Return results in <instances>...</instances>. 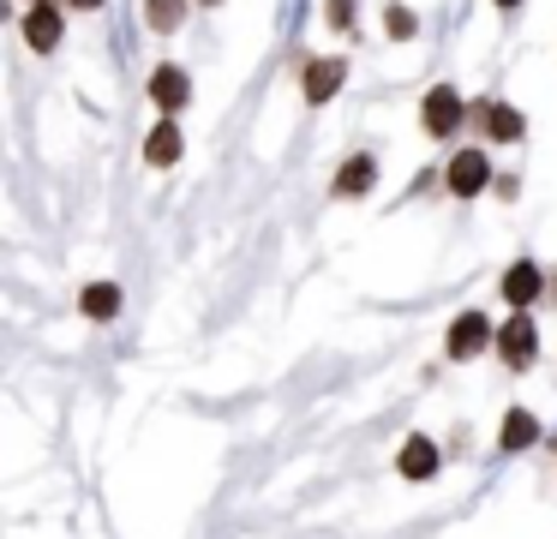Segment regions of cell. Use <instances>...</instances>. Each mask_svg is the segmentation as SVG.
Here are the masks:
<instances>
[{
	"mask_svg": "<svg viewBox=\"0 0 557 539\" xmlns=\"http://www.w3.org/2000/svg\"><path fill=\"white\" fill-rule=\"evenodd\" d=\"M205 7H216V0H205Z\"/></svg>",
	"mask_w": 557,
	"mask_h": 539,
	"instance_id": "ffe728a7",
	"label": "cell"
},
{
	"mask_svg": "<svg viewBox=\"0 0 557 539\" xmlns=\"http://www.w3.org/2000/svg\"><path fill=\"white\" fill-rule=\"evenodd\" d=\"M401 474H408V479H432L437 474V443L432 438H408V443H401Z\"/></svg>",
	"mask_w": 557,
	"mask_h": 539,
	"instance_id": "ba28073f",
	"label": "cell"
},
{
	"mask_svg": "<svg viewBox=\"0 0 557 539\" xmlns=\"http://www.w3.org/2000/svg\"><path fill=\"white\" fill-rule=\"evenodd\" d=\"M497 7H521V0H497Z\"/></svg>",
	"mask_w": 557,
	"mask_h": 539,
	"instance_id": "ac0fdd59",
	"label": "cell"
},
{
	"mask_svg": "<svg viewBox=\"0 0 557 539\" xmlns=\"http://www.w3.org/2000/svg\"><path fill=\"white\" fill-rule=\"evenodd\" d=\"M150 96H157L162 108H181L186 96H193V78H186L181 66H157V78H150Z\"/></svg>",
	"mask_w": 557,
	"mask_h": 539,
	"instance_id": "9c48e42d",
	"label": "cell"
},
{
	"mask_svg": "<svg viewBox=\"0 0 557 539\" xmlns=\"http://www.w3.org/2000/svg\"><path fill=\"white\" fill-rule=\"evenodd\" d=\"M533 354H540V330H533L528 311H516V318L504 323V359H509L516 371H528V366H533Z\"/></svg>",
	"mask_w": 557,
	"mask_h": 539,
	"instance_id": "7a4b0ae2",
	"label": "cell"
},
{
	"mask_svg": "<svg viewBox=\"0 0 557 539\" xmlns=\"http://www.w3.org/2000/svg\"><path fill=\"white\" fill-rule=\"evenodd\" d=\"M78 7H102V0H78Z\"/></svg>",
	"mask_w": 557,
	"mask_h": 539,
	"instance_id": "d6986e66",
	"label": "cell"
},
{
	"mask_svg": "<svg viewBox=\"0 0 557 539\" xmlns=\"http://www.w3.org/2000/svg\"><path fill=\"white\" fill-rule=\"evenodd\" d=\"M485 342H492V323H485L480 311H461V318L449 323V342L444 347H449V359H473Z\"/></svg>",
	"mask_w": 557,
	"mask_h": 539,
	"instance_id": "3957f363",
	"label": "cell"
},
{
	"mask_svg": "<svg viewBox=\"0 0 557 539\" xmlns=\"http://www.w3.org/2000/svg\"><path fill=\"white\" fill-rule=\"evenodd\" d=\"M342 78H348L342 60H312V66H306V102H330V96L342 90Z\"/></svg>",
	"mask_w": 557,
	"mask_h": 539,
	"instance_id": "5b68a950",
	"label": "cell"
},
{
	"mask_svg": "<svg viewBox=\"0 0 557 539\" xmlns=\"http://www.w3.org/2000/svg\"><path fill=\"white\" fill-rule=\"evenodd\" d=\"M78 306H85V318L109 323L114 311H121V287H114V282H90V287H85V299H78Z\"/></svg>",
	"mask_w": 557,
	"mask_h": 539,
	"instance_id": "7c38bea8",
	"label": "cell"
},
{
	"mask_svg": "<svg viewBox=\"0 0 557 539\" xmlns=\"http://www.w3.org/2000/svg\"><path fill=\"white\" fill-rule=\"evenodd\" d=\"M150 30H174V24L186 19V0H150Z\"/></svg>",
	"mask_w": 557,
	"mask_h": 539,
	"instance_id": "9a60e30c",
	"label": "cell"
},
{
	"mask_svg": "<svg viewBox=\"0 0 557 539\" xmlns=\"http://www.w3.org/2000/svg\"><path fill=\"white\" fill-rule=\"evenodd\" d=\"M504 299L516 311H528L533 299H540V270H533V264H516V270L504 275Z\"/></svg>",
	"mask_w": 557,
	"mask_h": 539,
	"instance_id": "52a82bcc",
	"label": "cell"
},
{
	"mask_svg": "<svg viewBox=\"0 0 557 539\" xmlns=\"http://www.w3.org/2000/svg\"><path fill=\"white\" fill-rule=\"evenodd\" d=\"M372 174H377L372 156H348V162H342V174H336V192H342V198H360V192L372 186Z\"/></svg>",
	"mask_w": 557,
	"mask_h": 539,
	"instance_id": "8fae6325",
	"label": "cell"
},
{
	"mask_svg": "<svg viewBox=\"0 0 557 539\" xmlns=\"http://www.w3.org/2000/svg\"><path fill=\"white\" fill-rule=\"evenodd\" d=\"M25 36H30V48H54V42H61V12H54L49 0H42V7H30Z\"/></svg>",
	"mask_w": 557,
	"mask_h": 539,
	"instance_id": "30bf717a",
	"label": "cell"
},
{
	"mask_svg": "<svg viewBox=\"0 0 557 539\" xmlns=\"http://www.w3.org/2000/svg\"><path fill=\"white\" fill-rule=\"evenodd\" d=\"M420 120H425V132H432V138H449V132L461 126V96L449 90V84H437V90L420 102Z\"/></svg>",
	"mask_w": 557,
	"mask_h": 539,
	"instance_id": "6da1fadb",
	"label": "cell"
},
{
	"mask_svg": "<svg viewBox=\"0 0 557 539\" xmlns=\"http://www.w3.org/2000/svg\"><path fill=\"white\" fill-rule=\"evenodd\" d=\"M533 438H540V419H533L528 407H509L504 414V450H528Z\"/></svg>",
	"mask_w": 557,
	"mask_h": 539,
	"instance_id": "4fadbf2b",
	"label": "cell"
},
{
	"mask_svg": "<svg viewBox=\"0 0 557 539\" xmlns=\"http://www.w3.org/2000/svg\"><path fill=\"white\" fill-rule=\"evenodd\" d=\"M485 180H492V162H485L480 150H461L456 162H449V192H456V198H473V192H485Z\"/></svg>",
	"mask_w": 557,
	"mask_h": 539,
	"instance_id": "277c9868",
	"label": "cell"
},
{
	"mask_svg": "<svg viewBox=\"0 0 557 539\" xmlns=\"http://www.w3.org/2000/svg\"><path fill=\"white\" fill-rule=\"evenodd\" d=\"M389 36H396V42H408V36H413V12L408 7H389Z\"/></svg>",
	"mask_w": 557,
	"mask_h": 539,
	"instance_id": "2e32d148",
	"label": "cell"
},
{
	"mask_svg": "<svg viewBox=\"0 0 557 539\" xmlns=\"http://www.w3.org/2000/svg\"><path fill=\"white\" fill-rule=\"evenodd\" d=\"M480 120H485V132H492L497 144L521 138V114H516V108H504V102H485V108H480Z\"/></svg>",
	"mask_w": 557,
	"mask_h": 539,
	"instance_id": "5bb4252c",
	"label": "cell"
},
{
	"mask_svg": "<svg viewBox=\"0 0 557 539\" xmlns=\"http://www.w3.org/2000/svg\"><path fill=\"white\" fill-rule=\"evenodd\" d=\"M145 162H150V168H169V162H181V126H174V120H162V126L145 138Z\"/></svg>",
	"mask_w": 557,
	"mask_h": 539,
	"instance_id": "8992f818",
	"label": "cell"
},
{
	"mask_svg": "<svg viewBox=\"0 0 557 539\" xmlns=\"http://www.w3.org/2000/svg\"><path fill=\"white\" fill-rule=\"evenodd\" d=\"M354 19V0H330V24H348Z\"/></svg>",
	"mask_w": 557,
	"mask_h": 539,
	"instance_id": "e0dca14e",
	"label": "cell"
}]
</instances>
